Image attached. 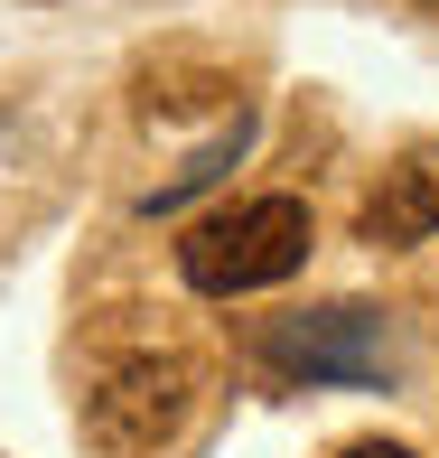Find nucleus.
Returning a JSON list of instances; mask_svg holds the SVG:
<instances>
[{
	"instance_id": "nucleus-3",
	"label": "nucleus",
	"mask_w": 439,
	"mask_h": 458,
	"mask_svg": "<svg viewBox=\"0 0 439 458\" xmlns=\"http://www.w3.org/2000/svg\"><path fill=\"white\" fill-rule=\"evenodd\" d=\"M187 411H197V356H131L85 393V430L113 458H150L187 430Z\"/></svg>"
},
{
	"instance_id": "nucleus-1",
	"label": "nucleus",
	"mask_w": 439,
	"mask_h": 458,
	"mask_svg": "<svg viewBox=\"0 0 439 458\" xmlns=\"http://www.w3.org/2000/svg\"><path fill=\"white\" fill-rule=\"evenodd\" d=\"M308 243H318V225H308L300 197H243V206H224V216L187 225L178 272H187V290H206V300H243V290L290 281L308 262Z\"/></svg>"
},
{
	"instance_id": "nucleus-5",
	"label": "nucleus",
	"mask_w": 439,
	"mask_h": 458,
	"mask_svg": "<svg viewBox=\"0 0 439 458\" xmlns=\"http://www.w3.org/2000/svg\"><path fill=\"white\" fill-rule=\"evenodd\" d=\"M346 458H421V449H402V440H355Z\"/></svg>"
},
{
	"instance_id": "nucleus-2",
	"label": "nucleus",
	"mask_w": 439,
	"mask_h": 458,
	"mask_svg": "<svg viewBox=\"0 0 439 458\" xmlns=\"http://www.w3.org/2000/svg\"><path fill=\"white\" fill-rule=\"evenodd\" d=\"M262 365L281 384H393V327L365 300L308 309V318H271L262 327Z\"/></svg>"
},
{
	"instance_id": "nucleus-4",
	"label": "nucleus",
	"mask_w": 439,
	"mask_h": 458,
	"mask_svg": "<svg viewBox=\"0 0 439 458\" xmlns=\"http://www.w3.org/2000/svg\"><path fill=\"white\" fill-rule=\"evenodd\" d=\"M355 234H365L374 253H402V243L439 234V140H421V150H402L384 169V187H374L365 216H355Z\"/></svg>"
}]
</instances>
